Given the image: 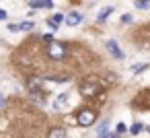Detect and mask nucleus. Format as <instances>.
I'll return each instance as SVG.
<instances>
[{"mask_svg": "<svg viewBox=\"0 0 150 138\" xmlns=\"http://www.w3.org/2000/svg\"><path fill=\"white\" fill-rule=\"evenodd\" d=\"M0 105H4V95H0Z\"/></svg>", "mask_w": 150, "mask_h": 138, "instance_id": "19", "label": "nucleus"}, {"mask_svg": "<svg viewBox=\"0 0 150 138\" xmlns=\"http://www.w3.org/2000/svg\"><path fill=\"white\" fill-rule=\"evenodd\" d=\"M47 54H50V58H54V60H64V58H68L66 46H64V43H58V41H50Z\"/></svg>", "mask_w": 150, "mask_h": 138, "instance_id": "1", "label": "nucleus"}, {"mask_svg": "<svg viewBox=\"0 0 150 138\" xmlns=\"http://www.w3.org/2000/svg\"><path fill=\"white\" fill-rule=\"evenodd\" d=\"M97 136H99V138H107V136H109V122H103V124L99 126Z\"/></svg>", "mask_w": 150, "mask_h": 138, "instance_id": "7", "label": "nucleus"}, {"mask_svg": "<svg viewBox=\"0 0 150 138\" xmlns=\"http://www.w3.org/2000/svg\"><path fill=\"white\" fill-rule=\"evenodd\" d=\"M121 23H125V25L132 23V15H123V17H121Z\"/></svg>", "mask_w": 150, "mask_h": 138, "instance_id": "15", "label": "nucleus"}, {"mask_svg": "<svg viewBox=\"0 0 150 138\" xmlns=\"http://www.w3.org/2000/svg\"><path fill=\"white\" fill-rule=\"evenodd\" d=\"M47 138H66V132L62 128H52L50 134H47Z\"/></svg>", "mask_w": 150, "mask_h": 138, "instance_id": "8", "label": "nucleus"}, {"mask_svg": "<svg viewBox=\"0 0 150 138\" xmlns=\"http://www.w3.org/2000/svg\"><path fill=\"white\" fill-rule=\"evenodd\" d=\"M52 0H35V2H31V9H52Z\"/></svg>", "mask_w": 150, "mask_h": 138, "instance_id": "6", "label": "nucleus"}, {"mask_svg": "<svg viewBox=\"0 0 150 138\" xmlns=\"http://www.w3.org/2000/svg\"><path fill=\"white\" fill-rule=\"evenodd\" d=\"M43 39H45V41H54V35H52V33H45Z\"/></svg>", "mask_w": 150, "mask_h": 138, "instance_id": "16", "label": "nucleus"}, {"mask_svg": "<svg viewBox=\"0 0 150 138\" xmlns=\"http://www.w3.org/2000/svg\"><path fill=\"white\" fill-rule=\"evenodd\" d=\"M99 89H101V85H93V83H86V80L80 85V93L84 97H95L99 93Z\"/></svg>", "mask_w": 150, "mask_h": 138, "instance_id": "3", "label": "nucleus"}, {"mask_svg": "<svg viewBox=\"0 0 150 138\" xmlns=\"http://www.w3.org/2000/svg\"><path fill=\"white\" fill-rule=\"evenodd\" d=\"M95 120H97V113H95L93 109H82V111L76 115V124H78V126H82V128L93 126V124H95Z\"/></svg>", "mask_w": 150, "mask_h": 138, "instance_id": "2", "label": "nucleus"}, {"mask_svg": "<svg viewBox=\"0 0 150 138\" xmlns=\"http://www.w3.org/2000/svg\"><path fill=\"white\" fill-rule=\"evenodd\" d=\"M140 130H142V124H134V126L129 128V132H132V134H138Z\"/></svg>", "mask_w": 150, "mask_h": 138, "instance_id": "14", "label": "nucleus"}, {"mask_svg": "<svg viewBox=\"0 0 150 138\" xmlns=\"http://www.w3.org/2000/svg\"><path fill=\"white\" fill-rule=\"evenodd\" d=\"M4 19H6V13H4L2 9H0V21H4Z\"/></svg>", "mask_w": 150, "mask_h": 138, "instance_id": "18", "label": "nucleus"}, {"mask_svg": "<svg viewBox=\"0 0 150 138\" xmlns=\"http://www.w3.org/2000/svg\"><path fill=\"white\" fill-rule=\"evenodd\" d=\"M146 68H148V64H146V62H140V64H134V66H132V72L138 74V72H142V70H146Z\"/></svg>", "mask_w": 150, "mask_h": 138, "instance_id": "10", "label": "nucleus"}, {"mask_svg": "<svg viewBox=\"0 0 150 138\" xmlns=\"http://www.w3.org/2000/svg\"><path fill=\"white\" fill-rule=\"evenodd\" d=\"M39 87H41V78H29V89L31 91L39 89Z\"/></svg>", "mask_w": 150, "mask_h": 138, "instance_id": "11", "label": "nucleus"}, {"mask_svg": "<svg viewBox=\"0 0 150 138\" xmlns=\"http://www.w3.org/2000/svg\"><path fill=\"white\" fill-rule=\"evenodd\" d=\"M136 6H138V9H142V11H148V2H144V0H138Z\"/></svg>", "mask_w": 150, "mask_h": 138, "instance_id": "13", "label": "nucleus"}, {"mask_svg": "<svg viewBox=\"0 0 150 138\" xmlns=\"http://www.w3.org/2000/svg\"><path fill=\"white\" fill-rule=\"evenodd\" d=\"M80 21H82V17H80L78 13H70V15L66 17V23H68L70 27H76V25H80Z\"/></svg>", "mask_w": 150, "mask_h": 138, "instance_id": "5", "label": "nucleus"}, {"mask_svg": "<svg viewBox=\"0 0 150 138\" xmlns=\"http://www.w3.org/2000/svg\"><path fill=\"white\" fill-rule=\"evenodd\" d=\"M29 29H33V23H21V25H17V31H29Z\"/></svg>", "mask_w": 150, "mask_h": 138, "instance_id": "12", "label": "nucleus"}, {"mask_svg": "<svg viewBox=\"0 0 150 138\" xmlns=\"http://www.w3.org/2000/svg\"><path fill=\"white\" fill-rule=\"evenodd\" d=\"M107 50H109V52H111V56H113V58H117V60H123V58H125V54L121 52V48H119L115 41H107Z\"/></svg>", "mask_w": 150, "mask_h": 138, "instance_id": "4", "label": "nucleus"}, {"mask_svg": "<svg viewBox=\"0 0 150 138\" xmlns=\"http://www.w3.org/2000/svg\"><path fill=\"white\" fill-rule=\"evenodd\" d=\"M115 132H117V134H121V132H125V126H123V124H119V126H117V130H115Z\"/></svg>", "mask_w": 150, "mask_h": 138, "instance_id": "17", "label": "nucleus"}, {"mask_svg": "<svg viewBox=\"0 0 150 138\" xmlns=\"http://www.w3.org/2000/svg\"><path fill=\"white\" fill-rule=\"evenodd\" d=\"M111 13H113V9H111V6H107V9H103V11L99 13V17H97V19H99V21H105Z\"/></svg>", "mask_w": 150, "mask_h": 138, "instance_id": "9", "label": "nucleus"}]
</instances>
